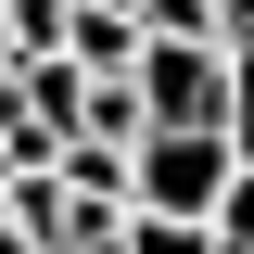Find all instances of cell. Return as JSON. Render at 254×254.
<instances>
[{
    "label": "cell",
    "instance_id": "cell-11",
    "mask_svg": "<svg viewBox=\"0 0 254 254\" xmlns=\"http://www.w3.org/2000/svg\"><path fill=\"white\" fill-rule=\"evenodd\" d=\"M0 89H13V26H0Z\"/></svg>",
    "mask_w": 254,
    "mask_h": 254
},
{
    "label": "cell",
    "instance_id": "cell-3",
    "mask_svg": "<svg viewBox=\"0 0 254 254\" xmlns=\"http://www.w3.org/2000/svg\"><path fill=\"white\" fill-rule=\"evenodd\" d=\"M64 64L76 76H140V13L127 0H76L64 13Z\"/></svg>",
    "mask_w": 254,
    "mask_h": 254
},
{
    "label": "cell",
    "instance_id": "cell-8",
    "mask_svg": "<svg viewBox=\"0 0 254 254\" xmlns=\"http://www.w3.org/2000/svg\"><path fill=\"white\" fill-rule=\"evenodd\" d=\"M140 38H216V0H140Z\"/></svg>",
    "mask_w": 254,
    "mask_h": 254
},
{
    "label": "cell",
    "instance_id": "cell-5",
    "mask_svg": "<svg viewBox=\"0 0 254 254\" xmlns=\"http://www.w3.org/2000/svg\"><path fill=\"white\" fill-rule=\"evenodd\" d=\"M127 165H140V153H115V140H64V165H51V178L76 190V203H127Z\"/></svg>",
    "mask_w": 254,
    "mask_h": 254
},
{
    "label": "cell",
    "instance_id": "cell-9",
    "mask_svg": "<svg viewBox=\"0 0 254 254\" xmlns=\"http://www.w3.org/2000/svg\"><path fill=\"white\" fill-rule=\"evenodd\" d=\"M127 254H216L190 216H127Z\"/></svg>",
    "mask_w": 254,
    "mask_h": 254
},
{
    "label": "cell",
    "instance_id": "cell-6",
    "mask_svg": "<svg viewBox=\"0 0 254 254\" xmlns=\"http://www.w3.org/2000/svg\"><path fill=\"white\" fill-rule=\"evenodd\" d=\"M203 242H216V254H254V165H242V178L216 190V216H203Z\"/></svg>",
    "mask_w": 254,
    "mask_h": 254
},
{
    "label": "cell",
    "instance_id": "cell-7",
    "mask_svg": "<svg viewBox=\"0 0 254 254\" xmlns=\"http://www.w3.org/2000/svg\"><path fill=\"white\" fill-rule=\"evenodd\" d=\"M216 140L254 165V51H229V115H216Z\"/></svg>",
    "mask_w": 254,
    "mask_h": 254
},
{
    "label": "cell",
    "instance_id": "cell-1",
    "mask_svg": "<svg viewBox=\"0 0 254 254\" xmlns=\"http://www.w3.org/2000/svg\"><path fill=\"white\" fill-rule=\"evenodd\" d=\"M242 178V153H229L216 127H153L140 140V165H127V216H216V190Z\"/></svg>",
    "mask_w": 254,
    "mask_h": 254
},
{
    "label": "cell",
    "instance_id": "cell-2",
    "mask_svg": "<svg viewBox=\"0 0 254 254\" xmlns=\"http://www.w3.org/2000/svg\"><path fill=\"white\" fill-rule=\"evenodd\" d=\"M127 89H140V140L153 127H216L229 115V51L216 38H140V76Z\"/></svg>",
    "mask_w": 254,
    "mask_h": 254
},
{
    "label": "cell",
    "instance_id": "cell-10",
    "mask_svg": "<svg viewBox=\"0 0 254 254\" xmlns=\"http://www.w3.org/2000/svg\"><path fill=\"white\" fill-rule=\"evenodd\" d=\"M216 51H254V0H216Z\"/></svg>",
    "mask_w": 254,
    "mask_h": 254
},
{
    "label": "cell",
    "instance_id": "cell-4",
    "mask_svg": "<svg viewBox=\"0 0 254 254\" xmlns=\"http://www.w3.org/2000/svg\"><path fill=\"white\" fill-rule=\"evenodd\" d=\"M13 115L38 127V140H76V127H89V76H76V64H13Z\"/></svg>",
    "mask_w": 254,
    "mask_h": 254
}]
</instances>
